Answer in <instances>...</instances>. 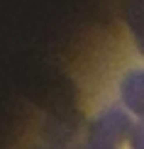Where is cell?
Here are the masks:
<instances>
[{
    "instance_id": "1",
    "label": "cell",
    "mask_w": 144,
    "mask_h": 149,
    "mask_svg": "<svg viewBox=\"0 0 144 149\" xmlns=\"http://www.w3.org/2000/svg\"><path fill=\"white\" fill-rule=\"evenodd\" d=\"M134 122L129 120V115L122 108H108L105 113H100L90 125V137L95 142H105V144L120 147L122 142H129Z\"/></svg>"
},
{
    "instance_id": "2",
    "label": "cell",
    "mask_w": 144,
    "mask_h": 149,
    "mask_svg": "<svg viewBox=\"0 0 144 149\" xmlns=\"http://www.w3.org/2000/svg\"><path fill=\"white\" fill-rule=\"evenodd\" d=\"M120 98L129 113L144 117V69H134L122 78Z\"/></svg>"
},
{
    "instance_id": "3",
    "label": "cell",
    "mask_w": 144,
    "mask_h": 149,
    "mask_svg": "<svg viewBox=\"0 0 144 149\" xmlns=\"http://www.w3.org/2000/svg\"><path fill=\"white\" fill-rule=\"evenodd\" d=\"M125 22L134 37V44L144 54V0H127L125 3Z\"/></svg>"
},
{
    "instance_id": "4",
    "label": "cell",
    "mask_w": 144,
    "mask_h": 149,
    "mask_svg": "<svg viewBox=\"0 0 144 149\" xmlns=\"http://www.w3.org/2000/svg\"><path fill=\"white\" fill-rule=\"evenodd\" d=\"M129 147L132 149H144V117H139V122H134L132 134H129Z\"/></svg>"
},
{
    "instance_id": "5",
    "label": "cell",
    "mask_w": 144,
    "mask_h": 149,
    "mask_svg": "<svg viewBox=\"0 0 144 149\" xmlns=\"http://www.w3.org/2000/svg\"><path fill=\"white\" fill-rule=\"evenodd\" d=\"M83 149H117L112 144H105V142H95V139H88V144H86Z\"/></svg>"
}]
</instances>
